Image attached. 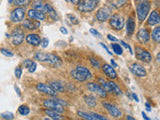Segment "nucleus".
<instances>
[{"mask_svg": "<svg viewBox=\"0 0 160 120\" xmlns=\"http://www.w3.org/2000/svg\"><path fill=\"white\" fill-rule=\"evenodd\" d=\"M35 59L39 60V61H41V62H47L54 67H59L60 65H61V59L54 54L37 52L35 54Z\"/></svg>", "mask_w": 160, "mask_h": 120, "instance_id": "1", "label": "nucleus"}, {"mask_svg": "<svg viewBox=\"0 0 160 120\" xmlns=\"http://www.w3.org/2000/svg\"><path fill=\"white\" fill-rule=\"evenodd\" d=\"M70 74H71L72 78H74L76 81H80V82L86 81V80L92 77L91 72H90L86 67H83V66H77L70 72Z\"/></svg>", "mask_w": 160, "mask_h": 120, "instance_id": "2", "label": "nucleus"}, {"mask_svg": "<svg viewBox=\"0 0 160 120\" xmlns=\"http://www.w3.org/2000/svg\"><path fill=\"white\" fill-rule=\"evenodd\" d=\"M150 10V2L148 0H144V1L140 2L137 6V16L140 21H143L145 18L147 17L148 12Z\"/></svg>", "mask_w": 160, "mask_h": 120, "instance_id": "3", "label": "nucleus"}, {"mask_svg": "<svg viewBox=\"0 0 160 120\" xmlns=\"http://www.w3.org/2000/svg\"><path fill=\"white\" fill-rule=\"evenodd\" d=\"M43 105H44L45 108H48V109H51V110H55V111H57L59 113L64 112L63 105L60 104L58 101H56V100H55V98L54 99H46V100H44Z\"/></svg>", "mask_w": 160, "mask_h": 120, "instance_id": "4", "label": "nucleus"}, {"mask_svg": "<svg viewBox=\"0 0 160 120\" xmlns=\"http://www.w3.org/2000/svg\"><path fill=\"white\" fill-rule=\"evenodd\" d=\"M109 23L111 25V27L116 30H121L124 26V19L122 16H120L118 14L112 15L111 18L109 19Z\"/></svg>", "mask_w": 160, "mask_h": 120, "instance_id": "5", "label": "nucleus"}, {"mask_svg": "<svg viewBox=\"0 0 160 120\" xmlns=\"http://www.w3.org/2000/svg\"><path fill=\"white\" fill-rule=\"evenodd\" d=\"M96 4L95 0H82L79 4V10L81 12H90L95 9Z\"/></svg>", "mask_w": 160, "mask_h": 120, "instance_id": "6", "label": "nucleus"}, {"mask_svg": "<svg viewBox=\"0 0 160 120\" xmlns=\"http://www.w3.org/2000/svg\"><path fill=\"white\" fill-rule=\"evenodd\" d=\"M24 16H25V8L17 7L11 12L10 19H11V21L13 22H20V21H22V20H24Z\"/></svg>", "mask_w": 160, "mask_h": 120, "instance_id": "7", "label": "nucleus"}, {"mask_svg": "<svg viewBox=\"0 0 160 120\" xmlns=\"http://www.w3.org/2000/svg\"><path fill=\"white\" fill-rule=\"evenodd\" d=\"M87 88L90 90L91 92H94V93H96L97 95H99L100 97H106V95H107V91L105 90L101 85L98 84V83H92V82H90L87 84Z\"/></svg>", "mask_w": 160, "mask_h": 120, "instance_id": "8", "label": "nucleus"}, {"mask_svg": "<svg viewBox=\"0 0 160 120\" xmlns=\"http://www.w3.org/2000/svg\"><path fill=\"white\" fill-rule=\"evenodd\" d=\"M135 52H136V57L143 62H150V60H151V55L147 50L141 47H136Z\"/></svg>", "mask_w": 160, "mask_h": 120, "instance_id": "9", "label": "nucleus"}, {"mask_svg": "<svg viewBox=\"0 0 160 120\" xmlns=\"http://www.w3.org/2000/svg\"><path fill=\"white\" fill-rule=\"evenodd\" d=\"M103 106L109 112V114L111 115V116H113V117H120L122 115V112L120 111V109L117 106L113 105V104H110V103H107V102H103Z\"/></svg>", "mask_w": 160, "mask_h": 120, "instance_id": "10", "label": "nucleus"}, {"mask_svg": "<svg viewBox=\"0 0 160 120\" xmlns=\"http://www.w3.org/2000/svg\"><path fill=\"white\" fill-rule=\"evenodd\" d=\"M96 18L99 21H106V20L111 18V13H110V9L107 7L100 8L96 13Z\"/></svg>", "mask_w": 160, "mask_h": 120, "instance_id": "11", "label": "nucleus"}, {"mask_svg": "<svg viewBox=\"0 0 160 120\" xmlns=\"http://www.w3.org/2000/svg\"><path fill=\"white\" fill-rule=\"evenodd\" d=\"M23 38H24V32L19 28L15 29L11 34V40L13 45H19L23 41Z\"/></svg>", "mask_w": 160, "mask_h": 120, "instance_id": "12", "label": "nucleus"}, {"mask_svg": "<svg viewBox=\"0 0 160 120\" xmlns=\"http://www.w3.org/2000/svg\"><path fill=\"white\" fill-rule=\"evenodd\" d=\"M28 17L32 20H37V21H40V20H45L46 16H45V13L41 12V11H38V10H35V9H30L28 11Z\"/></svg>", "mask_w": 160, "mask_h": 120, "instance_id": "13", "label": "nucleus"}, {"mask_svg": "<svg viewBox=\"0 0 160 120\" xmlns=\"http://www.w3.org/2000/svg\"><path fill=\"white\" fill-rule=\"evenodd\" d=\"M37 90H39L40 92H43L45 94H48L50 96H56V91L54 89L51 88V86H48V85L44 84V83H38L36 86Z\"/></svg>", "mask_w": 160, "mask_h": 120, "instance_id": "14", "label": "nucleus"}, {"mask_svg": "<svg viewBox=\"0 0 160 120\" xmlns=\"http://www.w3.org/2000/svg\"><path fill=\"white\" fill-rule=\"evenodd\" d=\"M130 68H131V71H132L135 75H137V76H139V77H144V76H146V71H145L144 67L142 66L141 64L133 63Z\"/></svg>", "mask_w": 160, "mask_h": 120, "instance_id": "15", "label": "nucleus"}, {"mask_svg": "<svg viewBox=\"0 0 160 120\" xmlns=\"http://www.w3.org/2000/svg\"><path fill=\"white\" fill-rule=\"evenodd\" d=\"M137 38L141 43H147L150 39V34L146 28H141L137 33Z\"/></svg>", "mask_w": 160, "mask_h": 120, "instance_id": "16", "label": "nucleus"}, {"mask_svg": "<svg viewBox=\"0 0 160 120\" xmlns=\"http://www.w3.org/2000/svg\"><path fill=\"white\" fill-rule=\"evenodd\" d=\"M102 69H103V71H104L105 75H106L107 77L111 78V79H115V78L117 77L116 71H115L114 68L112 66H110L109 64H104Z\"/></svg>", "mask_w": 160, "mask_h": 120, "instance_id": "17", "label": "nucleus"}, {"mask_svg": "<svg viewBox=\"0 0 160 120\" xmlns=\"http://www.w3.org/2000/svg\"><path fill=\"white\" fill-rule=\"evenodd\" d=\"M26 41L30 44L33 45V46H37L40 43H41V39H40V36L37 34H29L26 37Z\"/></svg>", "mask_w": 160, "mask_h": 120, "instance_id": "18", "label": "nucleus"}, {"mask_svg": "<svg viewBox=\"0 0 160 120\" xmlns=\"http://www.w3.org/2000/svg\"><path fill=\"white\" fill-rule=\"evenodd\" d=\"M23 26L28 30H34V29L39 28L40 23L38 21H35V20L25 19L24 22H23Z\"/></svg>", "mask_w": 160, "mask_h": 120, "instance_id": "19", "label": "nucleus"}, {"mask_svg": "<svg viewBox=\"0 0 160 120\" xmlns=\"http://www.w3.org/2000/svg\"><path fill=\"white\" fill-rule=\"evenodd\" d=\"M158 22H160V16H159V13L155 10V11H152L151 14H150V16L148 18V24L149 25H155Z\"/></svg>", "mask_w": 160, "mask_h": 120, "instance_id": "20", "label": "nucleus"}, {"mask_svg": "<svg viewBox=\"0 0 160 120\" xmlns=\"http://www.w3.org/2000/svg\"><path fill=\"white\" fill-rule=\"evenodd\" d=\"M23 65H24L25 68H28V71L30 73L34 72L35 70H36V67H37L36 62H34V61H32V60H30V59L24 60V61H23Z\"/></svg>", "mask_w": 160, "mask_h": 120, "instance_id": "21", "label": "nucleus"}, {"mask_svg": "<svg viewBox=\"0 0 160 120\" xmlns=\"http://www.w3.org/2000/svg\"><path fill=\"white\" fill-rule=\"evenodd\" d=\"M45 113H46L48 116L51 117L53 120H64L63 117L60 115L59 112L55 111V110H51V109H46L45 110Z\"/></svg>", "mask_w": 160, "mask_h": 120, "instance_id": "22", "label": "nucleus"}, {"mask_svg": "<svg viewBox=\"0 0 160 120\" xmlns=\"http://www.w3.org/2000/svg\"><path fill=\"white\" fill-rule=\"evenodd\" d=\"M45 7H46V12L48 13V15L50 17H51L53 20H58V15L51 5L47 3V4H45Z\"/></svg>", "mask_w": 160, "mask_h": 120, "instance_id": "23", "label": "nucleus"}, {"mask_svg": "<svg viewBox=\"0 0 160 120\" xmlns=\"http://www.w3.org/2000/svg\"><path fill=\"white\" fill-rule=\"evenodd\" d=\"M33 9L38 10V11L41 12H46V7H45V4H43V2L41 0H36V1L33 2Z\"/></svg>", "mask_w": 160, "mask_h": 120, "instance_id": "24", "label": "nucleus"}, {"mask_svg": "<svg viewBox=\"0 0 160 120\" xmlns=\"http://www.w3.org/2000/svg\"><path fill=\"white\" fill-rule=\"evenodd\" d=\"M126 29H127V33L131 35L134 32L135 29V21L132 17H129L127 20V24H126Z\"/></svg>", "mask_w": 160, "mask_h": 120, "instance_id": "25", "label": "nucleus"}, {"mask_svg": "<svg viewBox=\"0 0 160 120\" xmlns=\"http://www.w3.org/2000/svg\"><path fill=\"white\" fill-rule=\"evenodd\" d=\"M84 100H85V103H86L88 106L90 107H94L96 106V99H95L92 95H88V96H85L84 97Z\"/></svg>", "mask_w": 160, "mask_h": 120, "instance_id": "26", "label": "nucleus"}, {"mask_svg": "<svg viewBox=\"0 0 160 120\" xmlns=\"http://www.w3.org/2000/svg\"><path fill=\"white\" fill-rule=\"evenodd\" d=\"M152 39L155 42L160 43V26L155 27L152 31Z\"/></svg>", "mask_w": 160, "mask_h": 120, "instance_id": "27", "label": "nucleus"}, {"mask_svg": "<svg viewBox=\"0 0 160 120\" xmlns=\"http://www.w3.org/2000/svg\"><path fill=\"white\" fill-rule=\"evenodd\" d=\"M78 115H79L80 117H82V118L86 119V120H98L92 113L88 114V113L83 112V111H78Z\"/></svg>", "mask_w": 160, "mask_h": 120, "instance_id": "28", "label": "nucleus"}, {"mask_svg": "<svg viewBox=\"0 0 160 120\" xmlns=\"http://www.w3.org/2000/svg\"><path fill=\"white\" fill-rule=\"evenodd\" d=\"M50 86H51L52 89H54L56 92H62L64 91V87L62 84H60L59 82H51L50 83Z\"/></svg>", "mask_w": 160, "mask_h": 120, "instance_id": "29", "label": "nucleus"}, {"mask_svg": "<svg viewBox=\"0 0 160 120\" xmlns=\"http://www.w3.org/2000/svg\"><path fill=\"white\" fill-rule=\"evenodd\" d=\"M98 82H99V84L101 85V86H102L105 90H106L107 92H112L111 87H110V85H109V82L105 81V80L102 79V78H98Z\"/></svg>", "mask_w": 160, "mask_h": 120, "instance_id": "30", "label": "nucleus"}, {"mask_svg": "<svg viewBox=\"0 0 160 120\" xmlns=\"http://www.w3.org/2000/svg\"><path fill=\"white\" fill-rule=\"evenodd\" d=\"M109 85H110V87H111L112 92H114L115 94H117V95H121V94H122L121 89H120V88L117 86V84H116V83H114V82H112V81H109Z\"/></svg>", "mask_w": 160, "mask_h": 120, "instance_id": "31", "label": "nucleus"}, {"mask_svg": "<svg viewBox=\"0 0 160 120\" xmlns=\"http://www.w3.org/2000/svg\"><path fill=\"white\" fill-rule=\"evenodd\" d=\"M18 111H19V113L21 114V115H28L29 114V112H30V110H29V108L26 106V105H21L19 108H18Z\"/></svg>", "mask_w": 160, "mask_h": 120, "instance_id": "32", "label": "nucleus"}, {"mask_svg": "<svg viewBox=\"0 0 160 120\" xmlns=\"http://www.w3.org/2000/svg\"><path fill=\"white\" fill-rule=\"evenodd\" d=\"M111 47H112V49H113V51H114L115 53H116V54H118V55H121V54H122L123 50H122L121 46H120L119 44H115V43H113V44H111Z\"/></svg>", "mask_w": 160, "mask_h": 120, "instance_id": "33", "label": "nucleus"}, {"mask_svg": "<svg viewBox=\"0 0 160 120\" xmlns=\"http://www.w3.org/2000/svg\"><path fill=\"white\" fill-rule=\"evenodd\" d=\"M1 117L5 120H12L14 118V115L12 112H9V111H6V112H3L1 113Z\"/></svg>", "mask_w": 160, "mask_h": 120, "instance_id": "34", "label": "nucleus"}, {"mask_svg": "<svg viewBox=\"0 0 160 120\" xmlns=\"http://www.w3.org/2000/svg\"><path fill=\"white\" fill-rule=\"evenodd\" d=\"M67 17L70 19V22H71L72 24H78L79 23L78 19L75 17L74 15H72V14H67Z\"/></svg>", "mask_w": 160, "mask_h": 120, "instance_id": "35", "label": "nucleus"}, {"mask_svg": "<svg viewBox=\"0 0 160 120\" xmlns=\"http://www.w3.org/2000/svg\"><path fill=\"white\" fill-rule=\"evenodd\" d=\"M30 0H16L15 1V4L19 5V6H26V5L29 3Z\"/></svg>", "mask_w": 160, "mask_h": 120, "instance_id": "36", "label": "nucleus"}, {"mask_svg": "<svg viewBox=\"0 0 160 120\" xmlns=\"http://www.w3.org/2000/svg\"><path fill=\"white\" fill-rule=\"evenodd\" d=\"M125 4H127V0H117L116 7H122Z\"/></svg>", "mask_w": 160, "mask_h": 120, "instance_id": "37", "label": "nucleus"}, {"mask_svg": "<svg viewBox=\"0 0 160 120\" xmlns=\"http://www.w3.org/2000/svg\"><path fill=\"white\" fill-rule=\"evenodd\" d=\"M1 53H2L3 55H6V56H9V57H12V56H13V53H12V52H10V51H8V50L4 49V48H1Z\"/></svg>", "mask_w": 160, "mask_h": 120, "instance_id": "38", "label": "nucleus"}, {"mask_svg": "<svg viewBox=\"0 0 160 120\" xmlns=\"http://www.w3.org/2000/svg\"><path fill=\"white\" fill-rule=\"evenodd\" d=\"M90 62L92 63V65L94 67H96V68H99L100 67V64H99V62L97 61L96 59H94V58H90Z\"/></svg>", "mask_w": 160, "mask_h": 120, "instance_id": "39", "label": "nucleus"}, {"mask_svg": "<svg viewBox=\"0 0 160 120\" xmlns=\"http://www.w3.org/2000/svg\"><path fill=\"white\" fill-rule=\"evenodd\" d=\"M21 74H22V70L20 67H16V69H15V75H16L17 78H20L21 77Z\"/></svg>", "mask_w": 160, "mask_h": 120, "instance_id": "40", "label": "nucleus"}, {"mask_svg": "<svg viewBox=\"0 0 160 120\" xmlns=\"http://www.w3.org/2000/svg\"><path fill=\"white\" fill-rule=\"evenodd\" d=\"M90 33H92L93 35H95V36H97V37H101V34H100L98 31H96L95 29H93V28H90Z\"/></svg>", "mask_w": 160, "mask_h": 120, "instance_id": "41", "label": "nucleus"}, {"mask_svg": "<svg viewBox=\"0 0 160 120\" xmlns=\"http://www.w3.org/2000/svg\"><path fill=\"white\" fill-rule=\"evenodd\" d=\"M95 117H96L98 120H108L107 118H105V117H103L102 115H100V114H97V113H92Z\"/></svg>", "mask_w": 160, "mask_h": 120, "instance_id": "42", "label": "nucleus"}, {"mask_svg": "<svg viewBox=\"0 0 160 120\" xmlns=\"http://www.w3.org/2000/svg\"><path fill=\"white\" fill-rule=\"evenodd\" d=\"M48 43H49L48 39H47V38H44V39L42 40V47H43V48H46V47L48 46Z\"/></svg>", "mask_w": 160, "mask_h": 120, "instance_id": "43", "label": "nucleus"}, {"mask_svg": "<svg viewBox=\"0 0 160 120\" xmlns=\"http://www.w3.org/2000/svg\"><path fill=\"white\" fill-rule=\"evenodd\" d=\"M120 43H121V44L123 45V46H124L125 48H127V49H129V51H130V53H131V54L133 53V52H132V50H131V48H130V46H129V45H128V44H126V43H125L124 41H120Z\"/></svg>", "mask_w": 160, "mask_h": 120, "instance_id": "44", "label": "nucleus"}, {"mask_svg": "<svg viewBox=\"0 0 160 120\" xmlns=\"http://www.w3.org/2000/svg\"><path fill=\"white\" fill-rule=\"evenodd\" d=\"M107 38L110 40V41H114V42H115V41H117V38H115L114 36H112L111 34H108V35H107Z\"/></svg>", "mask_w": 160, "mask_h": 120, "instance_id": "45", "label": "nucleus"}, {"mask_svg": "<svg viewBox=\"0 0 160 120\" xmlns=\"http://www.w3.org/2000/svg\"><path fill=\"white\" fill-rule=\"evenodd\" d=\"M100 44H101V46H102V47H103V48H104L105 50H106V51H107V52H108V54H110V55H111V54H112L111 52H110V50L108 49V47H107V46H106V45H105L104 43H100Z\"/></svg>", "mask_w": 160, "mask_h": 120, "instance_id": "46", "label": "nucleus"}, {"mask_svg": "<svg viewBox=\"0 0 160 120\" xmlns=\"http://www.w3.org/2000/svg\"><path fill=\"white\" fill-rule=\"evenodd\" d=\"M60 31H61V33H63V34H67V33H68V31L66 30V28H64V27H61V28H60Z\"/></svg>", "mask_w": 160, "mask_h": 120, "instance_id": "47", "label": "nucleus"}, {"mask_svg": "<svg viewBox=\"0 0 160 120\" xmlns=\"http://www.w3.org/2000/svg\"><path fill=\"white\" fill-rule=\"evenodd\" d=\"M70 1H71L73 4H75V5H77V4H80V2H81V1H80V0H70Z\"/></svg>", "mask_w": 160, "mask_h": 120, "instance_id": "48", "label": "nucleus"}, {"mask_svg": "<svg viewBox=\"0 0 160 120\" xmlns=\"http://www.w3.org/2000/svg\"><path fill=\"white\" fill-rule=\"evenodd\" d=\"M132 97L134 98V100H135V101H136V102H138V101H139V100H138V97H137V95L135 94V93H132Z\"/></svg>", "mask_w": 160, "mask_h": 120, "instance_id": "49", "label": "nucleus"}, {"mask_svg": "<svg viewBox=\"0 0 160 120\" xmlns=\"http://www.w3.org/2000/svg\"><path fill=\"white\" fill-rule=\"evenodd\" d=\"M145 106H146V109L148 110V111H151V107H150L149 103H145Z\"/></svg>", "mask_w": 160, "mask_h": 120, "instance_id": "50", "label": "nucleus"}, {"mask_svg": "<svg viewBox=\"0 0 160 120\" xmlns=\"http://www.w3.org/2000/svg\"><path fill=\"white\" fill-rule=\"evenodd\" d=\"M142 116H143V118H144L145 120H150V118H148V117H147V115L145 114L144 112H142Z\"/></svg>", "mask_w": 160, "mask_h": 120, "instance_id": "51", "label": "nucleus"}, {"mask_svg": "<svg viewBox=\"0 0 160 120\" xmlns=\"http://www.w3.org/2000/svg\"><path fill=\"white\" fill-rule=\"evenodd\" d=\"M126 119H127V120H136L135 118H133L132 116H130V115H127V116H126Z\"/></svg>", "mask_w": 160, "mask_h": 120, "instance_id": "52", "label": "nucleus"}, {"mask_svg": "<svg viewBox=\"0 0 160 120\" xmlns=\"http://www.w3.org/2000/svg\"><path fill=\"white\" fill-rule=\"evenodd\" d=\"M156 60H157L158 63H160V52L156 55Z\"/></svg>", "mask_w": 160, "mask_h": 120, "instance_id": "53", "label": "nucleus"}, {"mask_svg": "<svg viewBox=\"0 0 160 120\" xmlns=\"http://www.w3.org/2000/svg\"><path fill=\"white\" fill-rule=\"evenodd\" d=\"M111 65H112V66H113V67H117V64H116V63H115V61H114V60H113V59L111 60Z\"/></svg>", "mask_w": 160, "mask_h": 120, "instance_id": "54", "label": "nucleus"}, {"mask_svg": "<svg viewBox=\"0 0 160 120\" xmlns=\"http://www.w3.org/2000/svg\"><path fill=\"white\" fill-rule=\"evenodd\" d=\"M14 88H15V90H16V91H17L18 95H19V96H20V91H19V89H18V87L16 86V85H15V86H14Z\"/></svg>", "mask_w": 160, "mask_h": 120, "instance_id": "55", "label": "nucleus"}, {"mask_svg": "<svg viewBox=\"0 0 160 120\" xmlns=\"http://www.w3.org/2000/svg\"><path fill=\"white\" fill-rule=\"evenodd\" d=\"M15 1H16V0H8V2H9V3H13V2H15Z\"/></svg>", "mask_w": 160, "mask_h": 120, "instance_id": "56", "label": "nucleus"}, {"mask_svg": "<svg viewBox=\"0 0 160 120\" xmlns=\"http://www.w3.org/2000/svg\"><path fill=\"white\" fill-rule=\"evenodd\" d=\"M95 1H96V2H98V1H99V0H95Z\"/></svg>", "mask_w": 160, "mask_h": 120, "instance_id": "57", "label": "nucleus"}, {"mask_svg": "<svg viewBox=\"0 0 160 120\" xmlns=\"http://www.w3.org/2000/svg\"><path fill=\"white\" fill-rule=\"evenodd\" d=\"M44 120H48V119H47V118H45V119H44Z\"/></svg>", "mask_w": 160, "mask_h": 120, "instance_id": "58", "label": "nucleus"}, {"mask_svg": "<svg viewBox=\"0 0 160 120\" xmlns=\"http://www.w3.org/2000/svg\"><path fill=\"white\" fill-rule=\"evenodd\" d=\"M136 1H140V0H136Z\"/></svg>", "mask_w": 160, "mask_h": 120, "instance_id": "59", "label": "nucleus"}, {"mask_svg": "<svg viewBox=\"0 0 160 120\" xmlns=\"http://www.w3.org/2000/svg\"><path fill=\"white\" fill-rule=\"evenodd\" d=\"M65 1H68V0H65Z\"/></svg>", "mask_w": 160, "mask_h": 120, "instance_id": "60", "label": "nucleus"}]
</instances>
